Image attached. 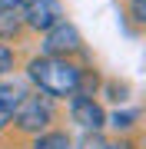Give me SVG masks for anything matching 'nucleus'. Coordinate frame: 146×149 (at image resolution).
<instances>
[{
	"instance_id": "13",
	"label": "nucleus",
	"mask_w": 146,
	"mask_h": 149,
	"mask_svg": "<svg viewBox=\"0 0 146 149\" xmlns=\"http://www.w3.org/2000/svg\"><path fill=\"white\" fill-rule=\"evenodd\" d=\"M23 0H0V10H20Z\"/></svg>"
},
{
	"instance_id": "9",
	"label": "nucleus",
	"mask_w": 146,
	"mask_h": 149,
	"mask_svg": "<svg viewBox=\"0 0 146 149\" xmlns=\"http://www.w3.org/2000/svg\"><path fill=\"white\" fill-rule=\"evenodd\" d=\"M136 119H140V113H136V109H130V113H113V116H110V126H113L116 129V133H130V129L136 126Z\"/></svg>"
},
{
	"instance_id": "8",
	"label": "nucleus",
	"mask_w": 146,
	"mask_h": 149,
	"mask_svg": "<svg viewBox=\"0 0 146 149\" xmlns=\"http://www.w3.org/2000/svg\"><path fill=\"white\" fill-rule=\"evenodd\" d=\"M23 33L20 10H0V40H17Z\"/></svg>"
},
{
	"instance_id": "6",
	"label": "nucleus",
	"mask_w": 146,
	"mask_h": 149,
	"mask_svg": "<svg viewBox=\"0 0 146 149\" xmlns=\"http://www.w3.org/2000/svg\"><path fill=\"white\" fill-rule=\"evenodd\" d=\"M20 100H23V90L17 83H0V133L10 126V116Z\"/></svg>"
},
{
	"instance_id": "10",
	"label": "nucleus",
	"mask_w": 146,
	"mask_h": 149,
	"mask_svg": "<svg viewBox=\"0 0 146 149\" xmlns=\"http://www.w3.org/2000/svg\"><path fill=\"white\" fill-rule=\"evenodd\" d=\"M13 66H17V53H13L10 47H7L3 40H0V76H7Z\"/></svg>"
},
{
	"instance_id": "12",
	"label": "nucleus",
	"mask_w": 146,
	"mask_h": 149,
	"mask_svg": "<svg viewBox=\"0 0 146 149\" xmlns=\"http://www.w3.org/2000/svg\"><path fill=\"white\" fill-rule=\"evenodd\" d=\"M130 13L136 23H146V0H130Z\"/></svg>"
},
{
	"instance_id": "4",
	"label": "nucleus",
	"mask_w": 146,
	"mask_h": 149,
	"mask_svg": "<svg viewBox=\"0 0 146 149\" xmlns=\"http://www.w3.org/2000/svg\"><path fill=\"white\" fill-rule=\"evenodd\" d=\"M83 50V37H80V30L73 27L70 20H60L53 23L47 33H43V53L47 56H76Z\"/></svg>"
},
{
	"instance_id": "1",
	"label": "nucleus",
	"mask_w": 146,
	"mask_h": 149,
	"mask_svg": "<svg viewBox=\"0 0 146 149\" xmlns=\"http://www.w3.org/2000/svg\"><path fill=\"white\" fill-rule=\"evenodd\" d=\"M80 70L73 60L66 56H30L27 60V76L30 83L37 86L43 96L50 100H66V96L76 93V83H80Z\"/></svg>"
},
{
	"instance_id": "11",
	"label": "nucleus",
	"mask_w": 146,
	"mask_h": 149,
	"mask_svg": "<svg viewBox=\"0 0 146 149\" xmlns=\"http://www.w3.org/2000/svg\"><path fill=\"white\" fill-rule=\"evenodd\" d=\"M106 93H110V100L123 103V100H126V93H130V86H126V83H106Z\"/></svg>"
},
{
	"instance_id": "3",
	"label": "nucleus",
	"mask_w": 146,
	"mask_h": 149,
	"mask_svg": "<svg viewBox=\"0 0 146 149\" xmlns=\"http://www.w3.org/2000/svg\"><path fill=\"white\" fill-rule=\"evenodd\" d=\"M20 20H23V30L47 33L53 23L66 20V7H63V0H23Z\"/></svg>"
},
{
	"instance_id": "2",
	"label": "nucleus",
	"mask_w": 146,
	"mask_h": 149,
	"mask_svg": "<svg viewBox=\"0 0 146 149\" xmlns=\"http://www.w3.org/2000/svg\"><path fill=\"white\" fill-rule=\"evenodd\" d=\"M53 119H57V106H53V100L43 93H33L27 96L23 93V100L17 103V109H13V129L17 133H23V136H40V133H47L50 126H53Z\"/></svg>"
},
{
	"instance_id": "5",
	"label": "nucleus",
	"mask_w": 146,
	"mask_h": 149,
	"mask_svg": "<svg viewBox=\"0 0 146 149\" xmlns=\"http://www.w3.org/2000/svg\"><path fill=\"white\" fill-rule=\"evenodd\" d=\"M70 119L87 133H100L106 126V113L93 96H70Z\"/></svg>"
},
{
	"instance_id": "7",
	"label": "nucleus",
	"mask_w": 146,
	"mask_h": 149,
	"mask_svg": "<svg viewBox=\"0 0 146 149\" xmlns=\"http://www.w3.org/2000/svg\"><path fill=\"white\" fill-rule=\"evenodd\" d=\"M33 149H73V139L63 129H47V133L33 136Z\"/></svg>"
},
{
	"instance_id": "14",
	"label": "nucleus",
	"mask_w": 146,
	"mask_h": 149,
	"mask_svg": "<svg viewBox=\"0 0 146 149\" xmlns=\"http://www.w3.org/2000/svg\"><path fill=\"white\" fill-rule=\"evenodd\" d=\"M100 149H133V143L123 139V143H110V146H100Z\"/></svg>"
}]
</instances>
